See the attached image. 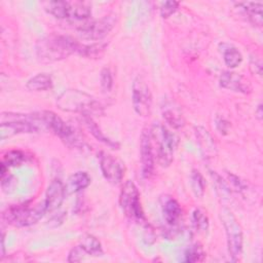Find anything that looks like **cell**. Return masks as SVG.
I'll use <instances>...</instances> for the list:
<instances>
[{"label": "cell", "instance_id": "obj_1", "mask_svg": "<svg viewBox=\"0 0 263 263\" xmlns=\"http://www.w3.org/2000/svg\"><path fill=\"white\" fill-rule=\"evenodd\" d=\"M81 44L70 36L51 34L37 42L36 53L40 62L52 63L78 53Z\"/></svg>", "mask_w": 263, "mask_h": 263}, {"label": "cell", "instance_id": "obj_2", "mask_svg": "<svg viewBox=\"0 0 263 263\" xmlns=\"http://www.w3.org/2000/svg\"><path fill=\"white\" fill-rule=\"evenodd\" d=\"M57 106L64 112L79 113L82 116L104 114L103 106L93 97L78 89L63 91L57 100Z\"/></svg>", "mask_w": 263, "mask_h": 263}, {"label": "cell", "instance_id": "obj_3", "mask_svg": "<svg viewBox=\"0 0 263 263\" xmlns=\"http://www.w3.org/2000/svg\"><path fill=\"white\" fill-rule=\"evenodd\" d=\"M150 135L153 146L156 147L154 152L158 163L162 167H167L173 162L174 153L179 143L178 137L166 126L160 123L152 126Z\"/></svg>", "mask_w": 263, "mask_h": 263}, {"label": "cell", "instance_id": "obj_4", "mask_svg": "<svg viewBox=\"0 0 263 263\" xmlns=\"http://www.w3.org/2000/svg\"><path fill=\"white\" fill-rule=\"evenodd\" d=\"M38 122L58 136L66 145L75 148H83L85 143L78 137L73 127L65 122L52 111H39L34 113Z\"/></svg>", "mask_w": 263, "mask_h": 263}, {"label": "cell", "instance_id": "obj_5", "mask_svg": "<svg viewBox=\"0 0 263 263\" xmlns=\"http://www.w3.org/2000/svg\"><path fill=\"white\" fill-rule=\"evenodd\" d=\"M47 213L45 201H40L34 206L26 203L14 204L7 208L3 214V220L15 227H28L36 224Z\"/></svg>", "mask_w": 263, "mask_h": 263}, {"label": "cell", "instance_id": "obj_6", "mask_svg": "<svg viewBox=\"0 0 263 263\" xmlns=\"http://www.w3.org/2000/svg\"><path fill=\"white\" fill-rule=\"evenodd\" d=\"M39 122L34 114H20L3 112L1 114L0 138L5 140L18 134H32L39 130Z\"/></svg>", "mask_w": 263, "mask_h": 263}, {"label": "cell", "instance_id": "obj_7", "mask_svg": "<svg viewBox=\"0 0 263 263\" xmlns=\"http://www.w3.org/2000/svg\"><path fill=\"white\" fill-rule=\"evenodd\" d=\"M220 219L225 229L229 256L233 261H237L241 256V252H242V243H243L242 228L238 220L235 218L232 212L227 208H224L221 210Z\"/></svg>", "mask_w": 263, "mask_h": 263}, {"label": "cell", "instance_id": "obj_8", "mask_svg": "<svg viewBox=\"0 0 263 263\" xmlns=\"http://www.w3.org/2000/svg\"><path fill=\"white\" fill-rule=\"evenodd\" d=\"M119 205L124 215L129 219L143 225L148 223L142 208L139 189L130 180H127L121 187L119 193Z\"/></svg>", "mask_w": 263, "mask_h": 263}, {"label": "cell", "instance_id": "obj_9", "mask_svg": "<svg viewBox=\"0 0 263 263\" xmlns=\"http://www.w3.org/2000/svg\"><path fill=\"white\" fill-rule=\"evenodd\" d=\"M116 22L117 18L115 14H108L101 18L83 23L79 26L78 33L85 40L100 41L112 31Z\"/></svg>", "mask_w": 263, "mask_h": 263}, {"label": "cell", "instance_id": "obj_10", "mask_svg": "<svg viewBox=\"0 0 263 263\" xmlns=\"http://www.w3.org/2000/svg\"><path fill=\"white\" fill-rule=\"evenodd\" d=\"M152 93L143 77L135 78L132 85V103L135 112L143 117L149 116L152 108Z\"/></svg>", "mask_w": 263, "mask_h": 263}, {"label": "cell", "instance_id": "obj_11", "mask_svg": "<svg viewBox=\"0 0 263 263\" xmlns=\"http://www.w3.org/2000/svg\"><path fill=\"white\" fill-rule=\"evenodd\" d=\"M100 168L104 178L112 185H118L124 177L123 163L113 155L102 151L99 154Z\"/></svg>", "mask_w": 263, "mask_h": 263}, {"label": "cell", "instance_id": "obj_12", "mask_svg": "<svg viewBox=\"0 0 263 263\" xmlns=\"http://www.w3.org/2000/svg\"><path fill=\"white\" fill-rule=\"evenodd\" d=\"M140 158H141V174L143 178L149 179L154 172L155 152L152 143L150 129H144L140 138Z\"/></svg>", "mask_w": 263, "mask_h": 263}, {"label": "cell", "instance_id": "obj_13", "mask_svg": "<svg viewBox=\"0 0 263 263\" xmlns=\"http://www.w3.org/2000/svg\"><path fill=\"white\" fill-rule=\"evenodd\" d=\"M219 83L220 86L225 89L243 95H249L253 90L250 80L243 75L233 71H223L220 75Z\"/></svg>", "mask_w": 263, "mask_h": 263}, {"label": "cell", "instance_id": "obj_14", "mask_svg": "<svg viewBox=\"0 0 263 263\" xmlns=\"http://www.w3.org/2000/svg\"><path fill=\"white\" fill-rule=\"evenodd\" d=\"M66 197L65 185L60 179H53L50 181L45 192V204L47 212H53L58 210Z\"/></svg>", "mask_w": 263, "mask_h": 263}, {"label": "cell", "instance_id": "obj_15", "mask_svg": "<svg viewBox=\"0 0 263 263\" xmlns=\"http://www.w3.org/2000/svg\"><path fill=\"white\" fill-rule=\"evenodd\" d=\"M197 144L204 158H213L217 154V145L211 134L202 126H195L194 128Z\"/></svg>", "mask_w": 263, "mask_h": 263}, {"label": "cell", "instance_id": "obj_16", "mask_svg": "<svg viewBox=\"0 0 263 263\" xmlns=\"http://www.w3.org/2000/svg\"><path fill=\"white\" fill-rule=\"evenodd\" d=\"M91 182L90 176L83 171H79L74 173L69 177L67 183L65 184L66 194H73L77 193L89 186Z\"/></svg>", "mask_w": 263, "mask_h": 263}, {"label": "cell", "instance_id": "obj_17", "mask_svg": "<svg viewBox=\"0 0 263 263\" xmlns=\"http://www.w3.org/2000/svg\"><path fill=\"white\" fill-rule=\"evenodd\" d=\"M162 215L166 224L175 227L181 219L182 208L175 198L168 197L162 203Z\"/></svg>", "mask_w": 263, "mask_h": 263}, {"label": "cell", "instance_id": "obj_18", "mask_svg": "<svg viewBox=\"0 0 263 263\" xmlns=\"http://www.w3.org/2000/svg\"><path fill=\"white\" fill-rule=\"evenodd\" d=\"M234 4L242 10L243 14L252 24L258 27L262 26L263 4L261 2H236Z\"/></svg>", "mask_w": 263, "mask_h": 263}, {"label": "cell", "instance_id": "obj_19", "mask_svg": "<svg viewBox=\"0 0 263 263\" xmlns=\"http://www.w3.org/2000/svg\"><path fill=\"white\" fill-rule=\"evenodd\" d=\"M83 117V121L85 126L87 127L88 132L100 142H102L103 144H105L106 146H108L111 149H119V144L113 140H111L109 137H107L102 129L100 128V126L96 123V121L92 119V117L89 116H82Z\"/></svg>", "mask_w": 263, "mask_h": 263}, {"label": "cell", "instance_id": "obj_20", "mask_svg": "<svg viewBox=\"0 0 263 263\" xmlns=\"http://www.w3.org/2000/svg\"><path fill=\"white\" fill-rule=\"evenodd\" d=\"M91 15L90 5L82 1H69V16L72 21H86Z\"/></svg>", "mask_w": 263, "mask_h": 263}, {"label": "cell", "instance_id": "obj_21", "mask_svg": "<svg viewBox=\"0 0 263 263\" xmlns=\"http://www.w3.org/2000/svg\"><path fill=\"white\" fill-rule=\"evenodd\" d=\"M219 47L223 54L224 63L226 64L227 67L232 69V68L238 67L241 64L242 54L236 47H234L230 44H227V43H221L219 45Z\"/></svg>", "mask_w": 263, "mask_h": 263}, {"label": "cell", "instance_id": "obj_22", "mask_svg": "<svg viewBox=\"0 0 263 263\" xmlns=\"http://www.w3.org/2000/svg\"><path fill=\"white\" fill-rule=\"evenodd\" d=\"M52 84L53 81L49 74L38 73L27 81L26 87L30 91H44L50 89L52 87Z\"/></svg>", "mask_w": 263, "mask_h": 263}, {"label": "cell", "instance_id": "obj_23", "mask_svg": "<svg viewBox=\"0 0 263 263\" xmlns=\"http://www.w3.org/2000/svg\"><path fill=\"white\" fill-rule=\"evenodd\" d=\"M163 119L170 126L175 129L181 128L185 124V119L181 113V111L174 106H165L162 111Z\"/></svg>", "mask_w": 263, "mask_h": 263}, {"label": "cell", "instance_id": "obj_24", "mask_svg": "<svg viewBox=\"0 0 263 263\" xmlns=\"http://www.w3.org/2000/svg\"><path fill=\"white\" fill-rule=\"evenodd\" d=\"M45 10L59 20L69 16V1H48L44 3Z\"/></svg>", "mask_w": 263, "mask_h": 263}, {"label": "cell", "instance_id": "obj_25", "mask_svg": "<svg viewBox=\"0 0 263 263\" xmlns=\"http://www.w3.org/2000/svg\"><path fill=\"white\" fill-rule=\"evenodd\" d=\"M87 255L99 257L104 254L100 240L92 234H85L79 243Z\"/></svg>", "mask_w": 263, "mask_h": 263}, {"label": "cell", "instance_id": "obj_26", "mask_svg": "<svg viewBox=\"0 0 263 263\" xmlns=\"http://www.w3.org/2000/svg\"><path fill=\"white\" fill-rule=\"evenodd\" d=\"M27 161V155L24 151L13 149L7 151L2 158L3 163H5L8 167L9 166H18L22 165L24 162Z\"/></svg>", "mask_w": 263, "mask_h": 263}, {"label": "cell", "instance_id": "obj_27", "mask_svg": "<svg viewBox=\"0 0 263 263\" xmlns=\"http://www.w3.org/2000/svg\"><path fill=\"white\" fill-rule=\"evenodd\" d=\"M107 47V43L105 42H97L90 45H82L79 49L78 54L85 58H99L104 52Z\"/></svg>", "mask_w": 263, "mask_h": 263}, {"label": "cell", "instance_id": "obj_28", "mask_svg": "<svg viewBox=\"0 0 263 263\" xmlns=\"http://www.w3.org/2000/svg\"><path fill=\"white\" fill-rule=\"evenodd\" d=\"M190 185H191V189H192L194 195L196 197L200 198L204 193L205 181L199 171H196V170L192 171V173L190 175Z\"/></svg>", "mask_w": 263, "mask_h": 263}, {"label": "cell", "instance_id": "obj_29", "mask_svg": "<svg viewBox=\"0 0 263 263\" xmlns=\"http://www.w3.org/2000/svg\"><path fill=\"white\" fill-rule=\"evenodd\" d=\"M192 226L198 232H205L209 229V218L208 216L199 209H195L192 212Z\"/></svg>", "mask_w": 263, "mask_h": 263}, {"label": "cell", "instance_id": "obj_30", "mask_svg": "<svg viewBox=\"0 0 263 263\" xmlns=\"http://www.w3.org/2000/svg\"><path fill=\"white\" fill-rule=\"evenodd\" d=\"M205 252L201 245L194 243L190 246L184 253V261L193 263V262H200L204 259Z\"/></svg>", "mask_w": 263, "mask_h": 263}, {"label": "cell", "instance_id": "obj_31", "mask_svg": "<svg viewBox=\"0 0 263 263\" xmlns=\"http://www.w3.org/2000/svg\"><path fill=\"white\" fill-rule=\"evenodd\" d=\"M100 86L104 93L110 92L113 87V76L109 68L105 67L101 70L100 73Z\"/></svg>", "mask_w": 263, "mask_h": 263}, {"label": "cell", "instance_id": "obj_32", "mask_svg": "<svg viewBox=\"0 0 263 263\" xmlns=\"http://www.w3.org/2000/svg\"><path fill=\"white\" fill-rule=\"evenodd\" d=\"M179 8V2L177 1H164L162 2L160 8H159V12H160V16L162 18H167L170 17L172 14H174Z\"/></svg>", "mask_w": 263, "mask_h": 263}, {"label": "cell", "instance_id": "obj_33", "mask_svg": "<svg viewBox=\"0 0 263 263\" xmlns=\"http://www.w3.org/2000/svg\"><path fill=\"white\" fill-rule=\"evenodd\" d=\"M85 255H87L85 253V251L82 249V247L80 245H78L71 249L67 260H68V262H80L84 259Z\"/></svg>", "mask_w": 263, "mask_h": 263}, {"label": "cell", "instance_id": "obj_34", "mask_svg": "<svg viewBox=\"0 0 263 263\" xmlns=\"http://www.w3.org/2000/svg\"><path fill=\"white\" fill-rule=\"evenodd\" d=\"M250 70L255 75L261 77L262 76V62L260 58L257 55H252L250 59Z\"/></svg>", "mask_w": 263, "mask_h": 263}, {"label": "cell", "instance_id": "obj_35", "mask_svg": "<svg viewBox=\"0 0 263 263\" xmlns=\"http://www.w3.org/2000/svg\"><path fill=\"white\" fill-rule=\"evenodd\" d=\"M215 124H216V128L218 129V132L222 135H227L229 127H230V123L228 120H226L224 117L222 116H217L215 119Z\"/></svg>", "mask_w": 263, "mask_h": 263}, {"label": "cell", "instance_id": "obj_36", "mask_svg": "<svg viewBox=\"0 0 263 263\" xmlns=\"http://www.w3.org/2000/svg\"><path fill=\"white\" fill-rule=\"evenodd\" d=\"M227 178H228L229 182L233 185V187L237 191H242V190L246 189V187H247L246 183L240 178H238L237 176H235L233 174H230V173H227Z\"/></svg>", "mask_w": 263, "mask_h": 263}, {"label": "cell", "instance_id": "obj_37", "mask_svg": "<svg viewBox=\"0 0 263 263\" xmlns=\"http://www.w3.org/2000/svg\"><path fill=\"white\" fill-rule=\"evenodd\" d=\"M255 114L257 116V118L259 120H262V115H263V112H262V104H259L255 110Z\"/></svg>", "mask_w": 263, "mask_h": 263}, {"label": "cell", "instance_id": "obj_38", "mask_svg": "<svg viewBox=\"0 0 263 263\" xmlns=\"http://www.w3.org/2000/svg\"><path fill=\"white\" fill-rule=\"evenodd\" d=\"M5 256V245H4V233H2L1 236V260Z\"/></svg>", "mask_w": 263, "mask_h": 263}]
</instances>
